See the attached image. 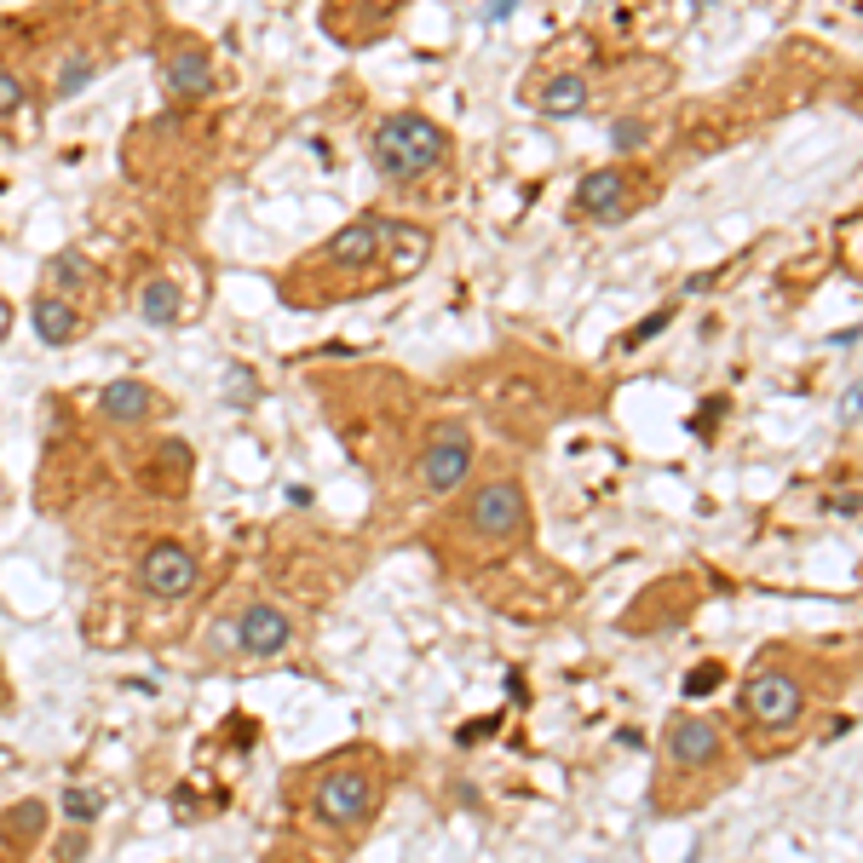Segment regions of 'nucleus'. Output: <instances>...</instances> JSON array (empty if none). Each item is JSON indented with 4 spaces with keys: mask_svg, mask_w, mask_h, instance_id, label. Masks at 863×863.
<instances>
[{
    "mask_svg": "<svg viewBox=\"0 0 863 863\" xmlns=\"http://www.w3.org/2000/svg\"><path fill=\"white\" fill-rule=\"evenodd\" d=\"M444 161V127L426 116H386L375 127V168L386 179H420L426 168Z\"/></svg>",
    "mask_w": 863,
    "mask_h": 863,
    "instance_id": "f257e3e1",
    "label": "nucleus"
},
{
    "mask_svg": "<svg viewBox=\"0 0 863 863\" xmlns=\"http://www.w3.org/2000/svg\"><path fill=\"white\" fill-rule=\"evenodd\" d=\"M806 708V696H801V680L783 674V668H760L743 691V714L754 725H766V732H783V725H794Z\"/></svg>",
    "mask_w": 863,
    "mask_h": 863,
    "instance_id": "f03ea898",
    "label": "nucleus"
},
{
    "mask_svg": "<svg viewBox=\"0 0 863 863\" xmlns=\"http://www.w3.org/2000/svg\"><path fill=\"white\" fill-rule=\"evenodd\" d=\"M196 553L190 547H179V542H156L150 553H145V564H139V587L145 593H156V599H185V593L196 587Z\"/></svg>",
    "mask_w": 863,
    "mask_h": 863,
    "instance_id": "7ed1b4c3",
    "label": "nucleus"
},
{
    "mask_svg": "<svg viewBox=\"0 0 863 863\" xmlns=\"http://www.w3.org/2000/svg\"><path fill=\"white\" fill-rule=\"evenodd\" d=\"M524 507H529V495H524V484H513V478H495V484H484L478 495H473V529L478 536H518L524 529Z\"/></svg>",
    "mask_w": 863,
    "mask_h": 863,
    "instance_id": "20e7f679",
    "label": "nucleus"
},
{
    "mask_svg": "<svg viewBox=\"0 0 863 863\" xmlns=\"http://www.w3.org/2000/svg\"><path fill=\"white\" fill-rule=\"evenodd\" d=\"M467 473H473V438H467V426H444L438 438L420 449V484L444 495V489H455Z\"/></svg>",
    "mask_w": 863,
    "mask_h": 863,
    "instance_id": "39448f33",
    "label": "nucleus"
},
{
    "mask_svg": "<svg viewBox=\"0 0 863 863\" xmlns=\"http://www.w3.org/2000/svg\"><path fill=\"white\" fill-rule=\"evenodd\" d=\"M369 806H375V783L363 772H328L317 783V812L328 823H357V817H369Z\"/></svg>",
    "mask_w": 863,
    "mask_h": 863,
    "instance_id": "423d86ee",
    "label": "nucleus"
},
{
    "mask_svg": "<svg viewBox=\"0 0 863 863\" xmlns=\"http://www.w3.org/2000/svg\"><path fill=\"white\" fill-rule=\"evenodd\" d=\"M288 639H294V627L277 605H248L237 622V645L248 656H277V651H288Z\"/></svg>",
    "mask_w": 863,
    "mask_h": 863,
    "instance_id": "0eeeda50",
    "label": "nucleus"
},
{
    "mask_svg": "<svg viewBox=\"0 0 863 863\" xmlns=\"http://www.w3.org/2000/svg\"><path fill=\"white\" fill-rule=\"evenodd\" d=\"M668 760H674V766H685V772L714 766V760H720V732H714L708 720H696V714L674 720L668 725Z\"/></svg>",
    "mask_w": 863,
    "mask_h": 863,
    "instance_id": "6e6552de",
    "label": "nucleus"
},
{
    "mask_svg": "<svg viewBox=\"0 0 863 863\" xmlns=\"http://www.w3.org/2000/svg\"><path fill=\"white\" fill-rule=\"evenodd\" d=\"M386 237H391V225H380V219H351L346 230H335V242H328L323 254L335 259V265H369L380 248H386Z\"/></svg>",
    "mask_w": 863,
    "mask_h": 863,
    "instance_id": "1a4fd4ad",
    "label": "nucleus"
},
{
    "mask_svg": "<svg viewBox=\"0 0 863 863\" xmlns=\"http://www.w3.org/2000/svg\"><path fill=\"white\" fill-rule=\"evenodd\" d=\"M156 409H161V397H156L150 386H139V380H116V386L98 391V415L116 420V426H139V420H150Z\"/></svg>",
    "mask_w": 863,
    "mask_h": 863,
    "instance_id": "9d476101",
    "label": "nucleus"
},
{
    "mask_svg": "<svg viewBox=\"0 0 863 863\" xmlns=\"http://www.w3.org/2000/svg\"><path fill=\"white\" fill-rule=\"evenodd\" d=\"M576 208L593 214V219H611V214H627V173L622 168H599L587 173L582 190H576Z\"/></svg>",
    "mask_w": 863,
    "mask_h": 863,
    "instance_id": "9b49d317",
    "label": "nucleus"
},
{
    "mask_svg": "<svg viewBox=\"0 0 863 863\" xmlns=\"http://www.w3.org/2000/svg\"><path fill=\"white\" fill-rule=\"evenodd\" d=\"M29 323H36V335L47 346H70L81 335V317L70 300H58V294H36V306H29Z\"/></svg>",
    "mask_w": 863,
    "mask_h": 863,
    "instance_id": "f8f14e48",
    "label": "nucleus"
},
{
    "mask_svg": "<svg viewBox=\"0 0 863 863\" xmlns=\"http://www.w3.org/2000/svg\"><path fill=\"white\" fill-rule=\"evenodd\" d=\"M214 87V58L202 47H185L168 58V92L173 98H202Z\"/></svg>",
    "mask_w": 863,
    "mask_h": 863,
    "instance_id": "ddd939ff",
    "label": "nucleus"
},
{
    "mask_svg": "<svg viewBox=\"0 0 863 863\" xmlns=\"http://www.w3.org/2000/svg\"><path fill=\"white\" fill-rule=\"evenodd\" d=\"M139 311H145V323H150V328H173V323H179V311H185V300H179V282H168V277L145 282V294H139Z\"/></svg>",
    "mask_w": 863,
    "mask_h": 863,
    "instance_id": "4468645a",
    "label": "nucleus"
},
{
    "mask_svg": "<svg viewBox=\"0 0 863 863\" xmlns=\"http://www.w3.org/2000/svg\"><path fill=\"white\" fill-rule=\"evenodd\" d=\"M542 110H547V116H576V110H587V81H582V76L547 81V87H542Z\"/></svg>",
    "mask_w": 863,
    "mask_h": 863,
    "instance_id": "2eb2a0df",
    "label": "nucleus"
},
{
    "mask_svg": "<svg viewBox=\"0 0 863 863\" xmlns=\"http://www.w3.org/2000/svg\"><path fill=\"white\" fill-rule=\"evenodd\" d=\"M47 277H52L58 288H87V282H92V265H87L76 248H63V254L47 265Z\"/></svg>",
    "mask_w": 863,
    "mask_h": 863,
    "instance_id": "dca6fc26",
    "label": "nucleus"
},
{
    "mask_svg": "<svg viewBox=\"0 0 863 863\" xmlns=\"http://www.w3.org/2000/svg\"><path fill=\"white\" fill-rule=\"evenodd\" d=\"M87 76H92V58L87 52H70V63L58 70V98H76L87 87Z\"/></svg>",
    "mask_w": 863,
    "mask_h": 863,
    "instance_id": "f3484780",
    "label": "nucleus"
},
{
    "mask_svg": "<svg viewBox=\"0 0 863 863\" xmlns=\"http://www.w3.org/2000/svg\"><path fill=\"white\" fill-rule=\"evenodd\" d=\"M63 812H70L76 823H92L98 812H105V794H92V788H70V794H63Z\"/></svg>",
    "mask_w": 863,
    "mask_h": 863,
    "instance_id": "a211bd4d",
    "label": "nucleus"
},
{
    "mask_svg": "<svg viewBox=\"0 0 863 863\" xmlns=\"http://www.w3.org/2000/svg\"><path fill=\"white\" fill-rule=\"evenodd\" d=\"M7 829H23V835H41V829H47V806H41V801H23L18 812H7Z\"/></svg>",
    "mask_w": 863,
    "mask_h": 863,
    "instance_id": "6ab92c4d",
    "label": "nucleus"
},
{
    "mask_svg": "<svg viewBox=\"0 0 863 863\" xmlns=\"http://www.w3.org/2000/svg\"><path fill=\"white\" fill-rule=\"evenodd\" d=\"M720 680H725L720 662H703V668H691V674H685V696H703V691H714Z\"/></svg>",
    "mask_w": 863,
    "mask_h": 863,
    "instance_id": "aec40b11",
    "label": "nucleus"
},
{
    "mask_svg": "<svg viewBox=\"0 0 863 863\" xmlns=\"http://www.w3.org/2000/svg\"><path fill=\"white\" fill-rule=\"evenodd\" d=\"M18 105H23V81L12 70H0V116H12Z\"/></svg>",
    "mask_w": 863,
    "mask_h": 863,
    "instance_id": "412c9836",
    "label": "nucleus"
},
{
    "mask_svg": "<svg viewBox=\"0 0 863 863\" xmlns=\"http://www.w3.org/2000/svg\"><path fill=\"white\" fill-rule=\"evenodd\" d=\"M611 139H616L622 150H639V145H645V121H616Z\"/></svg>",
    "mask_w": 863,
    "mask_h": 863,
    "instance_id": "4be33fe9",
    "label": "nucleus"
},
{
    "mask_svg": "<svg viewBox=\"0 0 863 863\" xmlns=\"http://www.w3.org/2000/svg\"><path fill=\"white\" fill-rule=\"evenodd\" d=\"M857 409H863V391H857V380H852L846 397H841V426H857Z\"/></svg>",
    "mask_w": 863,
    "mask_h": 863,
    "instance_id": "5701e85b",
    "label": "nucleus"
},
{
    "mask_svg": "<svg viewBox=\"0 0 863 863\" xmlns=\"http://www.w3.org/2000/svg\"><path fill=\"white\" fill-rule=\"evenodd\" d=\"M662 323H668V311H656V317H645L634 335H627V346H639V340H651V335H662Z\"/></svg>",
    "mask_w": 863,
    "mask_h": 863,
    "instance_id": "b1692460",
    "label": "nucleus"
},
{
    "mask_svg": "<svg viewBox=\"0 0 863 863\" xmlns=\"http://www.w3.org/2000/svg\"><path fill=\"white\" fill-rule=\"evenodd\" d=\"M502 18H513V0H489V7H484V23H502Z\"/></svg>",
    "mask_w": 863,
    "mask_h": 863,
    "instance_id": "393cba45",
    "label": "nucleus"
},
{
    "mask_svg": "<svg viewBox=\"0 0 863 863\" xmlns=\"http://www.w3.org/2000/svg\"><path fill=\"white\" fill-rule=\"evenodd\" d=\"M829 513H841V518H857V495L846 489V495H841V502H829Z\"/></svg>",
    "mask_w": 863,
    "mask_h": 863,
    "instance_id": "a878e982",
    "label": "nucleus"
},
{
    "mask_svg": "<svg viewBox=\"0 0 863 863\" xmlns=\"http://www.w3.org/2000/svg\"><path fill=\"white\" fill-rule=\"evenodd\" d=\"M0 696H7V680H0Z\"/></svg>",
    "mask_w": 863,
    "mask_h": 863,
    "instance_id": "bb28decb",
    "label": "nucleus"
}]
</instances>
